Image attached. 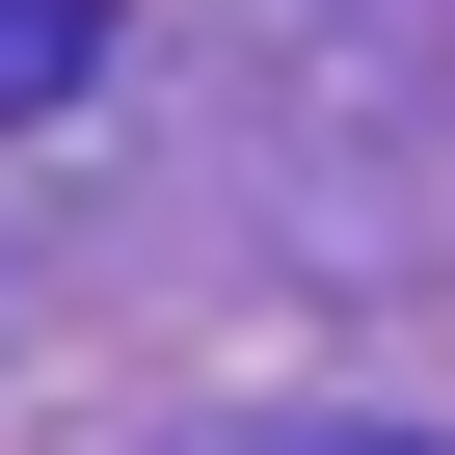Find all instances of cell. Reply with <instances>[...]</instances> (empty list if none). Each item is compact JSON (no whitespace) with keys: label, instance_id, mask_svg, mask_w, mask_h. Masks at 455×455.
I'll use <instances>...</instances> for the list:
<instances>
[{"label":"cell","instance_id":"obj_1","mask_svg":"<svg viewBox=\"0 0 455 455\" xmlns=\"http://www.w3.org/2000/svg\"><path fill=\"white\" fill-rule=\"evenodd\" d=\"M0 108H81V0H0Z\"/></svg>","mask_w":455,"mask_h":455}]
</instances>
